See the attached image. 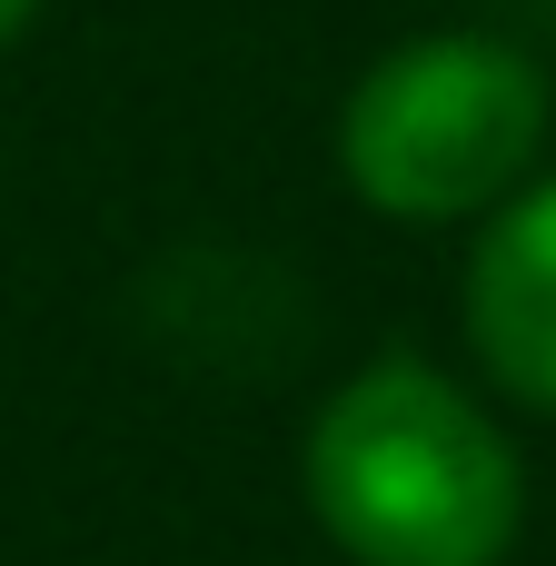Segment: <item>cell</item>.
Masks as SVG:
<instances>
[{
	"mask_svg": "<svg viewBox=\"0 0 556 566\" xmlns=\"http://www.w3.org/2000/svg\"><path fill=\"white\" fill-rule=\"evenodd\" d=\"M308 507L358 566H507L527 478L487 408L428 358L358 368L308 428Z\"/></svg>",
	"mask_w": 556,
	"mask_h": 566,
	"instance_id": "1",
	"label": "cell"
},
{
	"mask_svg": "<svg viewBox=\"0 0 556 566\" xmlns=\"http://www.w3.org/2000/svg\"><path fill=\"white\" fill-rule=\"evenodd\" d=\"M547 149V70L487 30H428L358 70L338 109V169L378 219H478Z\"/></svg>",
	"mask_w": 556,
	"mask_h": 566,
	"instance_id": "2",
	"label": "cell"
},
{
	"mask_svg": "<svg viewBox=\"0 0 556 566\" xmlns=\"http://www.w3.org/2000/svg\"><path fill=\"white\" fill-rule=\"evenodd\" d=\"M468 338L487 378L556 418V179H517L468 259Z\"/></svg>",
	"mask_w": 556,
	"mask_h": 566,
	"instance_id": "3",
	"label": "cell"
},
{
	"mask_svg": "<svg viewBox=\"0 0 556 566\" xmlns=\"http://www.w3.org/2000/svg\"><path fill=\"white\" fill-rule=\"evenodd\" d=\"M30 20H40V0H0V50H10V40L30 30Z\"/></svg>",
	"mask_w": 556,
	"mask_h": 566,
	"instance_id": "4",
	"label": "cell"
}]
</instances>
